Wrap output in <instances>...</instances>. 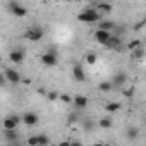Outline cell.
Instances as JSON below:
<instances>
[{
    "label": "cell",
    "instance_id": "cell-6",
    "mask_svg": "<svg viewBox=\"0 0 146 146\" xmlns=\"http://www.w3.org/2000/svg\"><path fill=\"white\" fill-rule=\"evenodd\" d=\"M28 144L29 146H46V144H50V137L45 134L31 136V137H28Z\"/></svg>",
    "mask_w": 146,
    "mask_h": 146
},
{
    "label": "cell",
    "instance_id": "cell-32",
    "mask_svg": "<svg viewBox=\"0 0 146 146\" xmlns=\"http://www.w3.org/2000/svg\"><path fill=\"white\" fill-rule=\"evenodd\" d=\"M64 2H70V0H64Z\"/></svg>",
    "mask_w": 146,
    "mask_h": 146
},
{
    "label": "cell",
    "instance_id": "cell-13",
    "mask_svg": "<svg viewBox=\"0 0 146 146\" xmlns=\"http://www.w3.org/2000/svg\"><path fill=\"white\" fill-rule=\"evenodd\" d=\"M4 137H5V141H7L9 144H16V143H19V134L16 132V129H5Z\"/></svg>",
    "mask_w": 146,
    "mask_h": 146
},
{
    "label": "cell",
    "instance_id": "cell-30",
    "mask_svg": "<svg viewBox=\"0 0 146 146\" xmlns=\"http://www.w3.org/2000/svg\"><path fill=\"white\" fill-rule=\"evenodd\" d=\"M7 84V79H5V76L4 74H0V88H2V86H5Z\"/></svg>",
    "mask_w": 146,
    "mask_h": 146
},
{
    "label": "cell",
    "instance_id": "cell-2",
    "mask_svg": "<svg viewBox=\"0 0 146 146\" xmlns=\"http://www.w3.org/2000/svg\"><path fill=\"white\" fill-rule=\"evenodd\" d=\"M43 36H45V31H43L41 26H31L24 31V38L29 40V41H40Z\"/></svg>",
    "mask_w": 146,
    "mask_h": 146
},
{
    "label": "cell",
    "instance_id": "cell-31",
    "mask_svg": "<svg viewBox=\"0 0 146 146\" xmlns=\"http://www.w3.org/2000/svg\"><path fill=\"white\" fill-rule=\"evenodd\" d=\"M143 26H144V21H139V23L134 26V29H136V31H139V29H143Z\"/></svg>",
    "mask_w": 146,
    "mask_h": 146
},
{
    "label": "cell",
    "instance_id": "cell-9",
    "mask_svg": "<svg viewBox=\"0 0 146 146\" xmlns=\"http://www.w3.org/2000/svg\"><path fill=\"white\" fill-rule=\"evenodd\" d=\"M125 83H127V74L125 72H117V74L113 76V79H112V86L113 88H122Z\"/></svg>",
    "mask_w": 146,
    "mask_h": 146
},
{
    "label": "cell",
    "instance_id": "cell-23",
    "mask_svg": "<svg viewBox=\"0 0 146 146\" xmlns=\"http://www.w3.org/2000/svg\"><path fill=\"white\" fill-rule=\"evenodd\" d=\"M98 88H100L102 91H105V93H107V91H112V90H113L112 83H108V81H103V83H100V86H98Z\"/></svg>",
    "mask_w": 146,
    "mask_h": 146
},
{
    "label": "cell",
    "instance_id": "cell-12",
    "mask_svg": "<svg viewBox=\"0 0 146 146\" xmlns=\"http://www.w3.org/2000/svg\"><path fill=\"white\" fill-rule=\"evenodd\" d=\"M110 35H112V31H103V29H96V31H95V40H96V41H98L100 45H105V43L108 41Z\"/></svg>",
    "mask_w": 146,
    "mask_h": 146
},
{
    "label": "cell",
    "instance_id": "cell-1",
    "mask_svg": "<svg viewBox=\"0 0 146 146\" xmlns=\"http://www.w3.org/2000/svg\"><path fill=\"white\" fill-rule=\"evenodd\" d=\"M78 19L86 24H96L100 21V12H96L95 9H84L83 12L78 14Z\"/></svg>",
    "mask_w": 146,
    "mask_h": 146
},
{
    "label": "cell",
    "instance_id": "cell-19",
    "mask_svg": "<svg viewBox=\"0 0 146 146\" xmlns=\"http://www.w3.org/2000/svg\"><path fill=\"white\" fill-rule=\"evenodd\" d=\"M105 110H107V112H112V113H113V112H119V110H120V103H119V102H110V103L105 105Z\"/></svg>",
    "mask_w": 146,
    "mask_h": 146
},
{
    "label": "cell",
    "instance_id": "cell-26",
    "mask_svg": "<svg viewBox=\"0 0 146 146\" xmlns=\"http://www.w3.org/2000/svg\"><path fill=\"white\" fill-rule=\"evenodd\" d=\"M79 120V115L78 113H70L69 115V124H74V122H78Z\"/></svg>",
    "mask_w": 146,
    "mask_h": 146
},
{
    "label": "cell",
    "instance_id": "cell-5",
    "mask_svg": "<svg viewBox=\"0 0 146 146\" xmlns=\"http://www.w3.org/2000/svg\"><path fill=\"white\" fill-rule=\"evenodd\" d=\"M7 9H9V12H11L12 16H16V17H24V16L28 14V9H26L23 4L16 2V0H12V2L7 4Z\"/></svg>",
    "mask_w": 146,
    "mask_h": 146
},
{
    "label": "cell",
    "instance_id": "cell-22",
    "mask_svg": "<svg viewBox=\"0 0 146 146\" xmlns=\"http://www.w3.org/2000/svg\"><path fill=\"white\" fill-rule=\"evenodd\" d=\"M98 9H100L102 12H112V4H110V2H102V4L98 5Z\"/></svg>",
    "mask_w": 146,
    "mask_h": 146
},
{
    "label": "cell",
    "instance_id": "cell-11",
    "mask_svg": "<svg viewBox=\"0 0 146 146\" xmlns=\"http://www.w3.org/2000/svg\"><path fill=\"white\" fill-rule=\"evenodd\" d=\"M19 122H21V117H17V115H9V117L4 119V129H16Z\"/></svg>",
    "mask_w": 146,
    "mask_h": 146
},
{
    "label": "cell",
    "instance_id": "cell-25",
    "mask_svg": "<svg viewBox=\"0 0 146 146\" xmlns=\"http://www.w3.org/2000/svg\"><path fill=\"white\" fill-rule=\"evenodd\" d=\"M86 62H88L90 65L96 64V55H95V53H88V55H86Z\"/></svg>",
    "mask_w": 146,
    "mask_h": 146
},
{
    "label": "cell",
    "instance_id": "cell-14",
    "mask_svg": "<svg viewBox=\"0 0 146 146\" xmlns=\"http://www.w3.org/2000/svg\"><path fill=\"white\" fill-rule=\"evenodd\" d=\"M21 119H23V122H24L26 125H29V127H33V125L38 124V115H36L35 112H28V113H24Z\"/></svg>",
    "mask_w": 146,
    "mask_h": 146
},
{
    "label": "cell",
    "instance_id": "cell-27",
    "mask_svg": "<svg viewBox=\"0 0 146 146\" xmlns=\"http://www.w3.org/2000/svg\"><path fill=\"white\" fill-rule=\"evenodd\" d=\"M122 95H124L125 98H132V96H134V91H132V90H124Z\"/></svg>",
    "mask_w": 146,
    "mask_h": 146
},
{
    "label": "cell",
    "instance_id": "cell-24",
    "mask_svg": "<svg viewBox=\"0 0 146 146\" xmlns=\"http://www.w3.org/2000/svg\"><path fill=\"white\" fill-rule=\"evenodd\" d=\"M139 45H141V41H139V40H132V41H129V43H127V50H134V48H136V46H139Z\"/></svg>",
    "mask_w": 146,
    "mask_h": 146
},
{
    "label": "cell",
    "instance_id": "cell-33",
    "mask_svg": "<svg viewBox=\"0 0 146 146\" xmlns=\"http://www.w3.org/2000/svg\"><path fill=\"white\" fill-rule=\"evenodd\" d=\"M110 2H113V0H110Z\"/></svg>",
    "mask_w": 146,
    "mask_h": 146
},
{
    "label": "cell",
    "instance_id": "cell-20",
    "mask_svg": "<svg viewBox=\"0 0 146 146\" xmlns=\"http://www.w3.org/2000/svg\"><path fill=\"white\" fill-rule=\"evenodd\" d=\"M125 136H127V139H136V137L139 136V129H137V127H127Z\"/></svg>",
    "mask_w": 146,
    "mask_h": 146
},
{
    "label": "cell",
    "instance_id": "cell-18",
    "mask_svg": "<svg viewBox=\"0 0 146 146\" xmlns=\"http://www.w3.org/2000/svg\"><path fill=\"white\" fill-rule=\"evenodd\" d=\"M131 52H132V58H136V60H143V57H144V48H143V45L136 46V48L131 50Z\"/></svg>",
    "mask_w": 146,
    "mask_h": 146
},
{
    "label": "cell",
    "instance_id": "cell-8",
    "mask_svg": "<svg viewBox=\"0 0 146 146\" xmlns=\"http://www.w3.org/2000/svg\"><path fill=\"white\" fill-rule=\"evenodd\" d=\"M72 76H74V79L79 81V83L86 81V72H84V69H83L81 64H76L74 67H72Z\"/></svg>",
    "mask_w": 146,
    "mask_h": 146
},
{
    "label": "cell",
    "instance_id": "cell-10",
    "mask_svg": "<svg viewBox=\"0 0 146 146\" xmlns=\"http://www.w3.org/2000/svg\"><path fill=\"white\" fill-rule=\"evenodd\" d=\"M24 57H26V53H24V50H21V48H16V50H12V52L9 53V58H11V62H14V64H21V62L24 60Z\"/></svg>",
    "mask_w": 146,
    "mask_h": 146
},
{
    "label": "cell",
    "instance_id": "cell-34",
    "mask_svg": "<svg viewBox=\"0 0 146 146\" xmlns=\"http://www.w3.org/2000/svg\"><path fill=\"white\" fill-rule=\"evenodd\" d=\"M76 2H79V0H76Z\"/></svg>",
    "mask_w": 146,
    "mask_h": 146
},
{
    "label": "cell",
    "instance_id": "cell-3",
    "mask_svg": "<svg viewBox=\"0 0 146 146\" xmlns=\"http://www.w3.org/2000/svg\"><path fill=\"white\" fill-rule=\"evenodd\" d=\"M41 62L46 67H55L58 64V57H57V50L55 48H48L43 55H41Z\"/></svg>",
    "mask_w": 146,
    "mask_h": 146
},
{
    "label": "cell",
    "instance_id": "cell-15",
    "mask_svg": "<svg viewBox=\"0 0 146 146\" xmlns=\"http://www.w3.org/2000/svg\"><path fill=\"white\" fill-rule=\"evenodd\" d=\"M72 103H74V107H76L78 110H83V108H86V107H88V98H86V96H83V95H78V96H74Z\"/></svg>",
    "mask_w": 146,
    "mask_h": 146
},
{
    "label": "cell",
    "instance_id": "cell-28",
    "mask_svg": "<svg viewBox=\"0 0 146 146\" xmlns=\"http://www.w3.org/2000/svg\"><path fill=\"white\" fill-rule=\"evenodd\" d=\"M46 98H48V100H50V102H53V100H57V98H58V95H57V93H55V91H50V93H48V95H46Z\"/></svg>",
    "mask_w": 146,
    "mask_h": 146
},
{
    "label": "cell",
    "instance_id": "cell-7",
    "mask_svg": "<svg viewBox=\"0 0 146 146\" xmlns=\"http://www.w3.org/2000/svg\"><path fill=\"white\" fill-rule=\"evenodd\" d=\"M4 76H5V79H7L9 83H12V84H19V83L23 81L21 74H19V72H17L16 69H11V67H7V69H5Z\"/></svg>",
    "mask_w": 146,
    "mask_h": 146
},
{
    "label": "cell",
    "instance_id": "cell-17",
    "mask_svg": "<svg viewBox=\"0 0 146 146\" xmlns=\"http://www.w3.org/2000/svg\"><path fill=\"white\" fill-rule=\"evenodd\" d=\"M98 24V29H103V31H112L115 23L113 21H102V23H96Z\"/></svg>",
    "mask_w": 146,
    "mask_h": 146
},
{
    "label": "cell",
    "instance_id": "cell-21",
    "mask_svg": "<svg viewBox=\"0 0 146 146\" xmlns=\"http://www.w3.org/2000/svg\"><path fill=\"white\" fill-rule=\"evenodd\" d=\"M98 125H100L102 129H108V127H112V119H110V117H103V119H100Z\"/></svg>",
    "mask_w": 146,
    "mask_h": 146
},
{
    "label": "cell",
    "instance_id": "cell-29",
    "mask_svg": "<svg viewBox=\"0 0 146 146\" xmlns=\"http://www.w3.org/2000/svg\"><path fill=\"white\" fill-rule=\"evenodd\" d=\"M60 100H62L64 103H72V98H70L69 95H60Z\"/></svg>",
    "mask_w": 146,
    "mask_h": 146
},
{
    "label": "cell",
    "instance_id": "cell-4",
    "mask_svg": "<svg viewBox=\"0 0 146 146\" xmlns=\"http://www.w3.org/2000/svg\"><path fill=\"white\" fill-rule=\"evenodd\" d=\"M105 46L113 50V52H124V48H125L124 41H122V36H117V35H110V38L105 43Z\"/></svg>",
    "mask_w": 146,
    "mask_h": 146
},
{
    "label": "cell",
    "instance_id": "cell-16",
    "mask_svg": "<svg viewBox=\"0 0 146 146\" xmlns=\"http://www.w3.org/2000/svg\"><path fill=\"white\" fill-rule=\"evenodd\" d=\"M81 124H83V129H84L86 132H91V131L96 127V124H95V120H93V119H83V120H81Z\"/></svg>",
    "mask_w": 146,
    "mask_h": 146
}]
</instances>
